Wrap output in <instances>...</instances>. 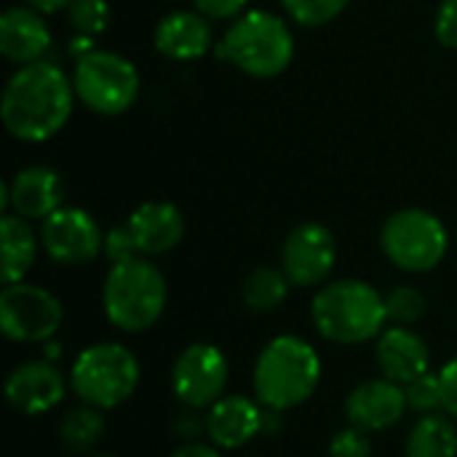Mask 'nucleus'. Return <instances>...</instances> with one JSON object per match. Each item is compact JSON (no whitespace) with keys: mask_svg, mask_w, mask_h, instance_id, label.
<instances>
[{"mask_svg":"<svg viewBox=\"0 0 457 457\" xmlns=\"http://www.w3.org/2000/svg\"><path fill=\"white\" fill-rule=\"evenodd\" d=\"M407 407L418 415H434L445 410V391H442V378L439 372H426L404 386Z\"/></svg>","mask_w":457,"mask_h":457,"instance_id":"nucleus-27","label":"nucleus"},{"mask_svg":"<svg viewBox=\"0 0 457 457\" xmlns=\"http://www.w3.org/2000/svg\"><path fill=\"white\" fill-rule=\"evenodd\" d=\"M67 19L78 35L96 37L110 24V5L107 0H72L67 5Z\"/></svg>","mask_w":457,"mask_h":457,"instance_id":"nucleus-28","label":"nucleus"},{"mask_svg":"<svg viewBox=\"0 0 457 457\" xmlns=\"http://www.w3.org/2000/svg\"><path fill=\"white\" fill-rule=\"evenodd\" d=\"M407 410L410 407H407L404 386L388 378L364 380L345 399V418L351 420V426L367 434L394 428L396 423H402Z\"/></svg>","mask_w":457,"mask_h":457,"instance_id":"nucleus-14","label":"nucleus"},{"mask_svg":"<svg viewBox=\"0 0 457 457\" xmlns=\"http://www.w3.org/2000/svg\"><path fill=\"white\" fill-rule=\"evenodd\" d=\"M104 410H96L91 404H83V407H75L70 410L62 423H59V439L62 445L70 450V453H78V455H86L91 453L99 439L104 436Z\"/></svg>","mask_w":457,"mask_h":457,"instance_id":"nucleus-23","label":"nucleus"},{"mask_svg":"<svg viewBox=\"0 0 457 457\" xmlns=\"http://www.w3.org/2000/svg\"><path fill=\"white\" fill-rule=\"evenodd\" d=\"M329 457H372V442L367 431L356 426L337 431L329 442Z\"/></svg>","mask_w":457,"mask_h":457,"instance_id":"nucleus-29","label":"nucleus"},{"mask_svg":"<svg viewBox=\"0 0 457 457\" xmlns=\"http://www.w3.org/2000/svg\"><path fill=\"white\" fill-rule=\"evenodd\" d=\"M8 209L24 220H48L64 206V182L51 166H27L13 174L5 185Z\"/></svg>","mask_w":457,"mask_h":457,"instance_id":"nucleus-15","label":"nucleus"},{"mask_svg":"<svg viewBox=\"0 0 457 457\" xmlns=\"http://www.w3.org/2000/svg\"><path fill=\"white\" fill-rule=\"evenodd\" d=\"M407 457H457V426L450 415H423L410 428Z\"/></svg>","mask_w":457,"mask_h":457,"instance_id":"nucleus-22","label":"nucleus"},{"mask_svg":"<svg viewBox=\"0 0 457 457\" xmlns=\"http://www.w3.org/2000/svg\"><path fill=\"white\" fill-rule=\"evenodd\" d=\"M214 54L252 78H276L295 59V35L278 13L244 11L214 46Z\"/></svg>","mask_w":457,"mask_h":457,"instance_id":"nucleus-4","label":"nucleus"},{"mask_svg":"<svg viewBox=\"0 0 457 457\" xmlns=\"http://www.w3.org/2000/svg\"><path fill=\"white\" fill-rule=\"evenodd\" d=\"M72 0H24V5L40 11V13H56V11H67Z\"/></svg>","mask_w":457,"mask_h":457,"instance_id":"nucleus-37","label":"nucleus"},{"mask_svg":"<svg viewBox=\"0 0 457 457\" xmlns=\"http://www.w3.org/2000/svg\"><path fill=\"white\" fill-rule=\"evenodd\" d=\"M375 356H378L383 378H388L399 386H407L410 380H415L431 370V348L410 327L383 329V335L378 337Z\"/></svg>","mask_w":457,"mask_h":457,"instance_id":"nucleus-20","label":"nucleus"},{"mask_svg":"<svg viewBox=\"0 0 457 457\" xmlns=\"http://www.w3.org/2000/svg\"><path fill=\"white\" fill-rule=\"evenodd\" d=\"M67 380L48 359L24 361L5 378V399L19 415H43L62 404Z\"/></svg>","mask_w":457,"mask_h":457,"instance_id":"nucleus-13","label":"nucleus"},{"mask_svg":"<svg viewBox=\"0 0 457 457\" xmlns=\"http://www.w3.org/2000/svg\"><path fill=\"white\" fill-rule=\"evenodd\" d=\"M112 265L118 262H126V260H134V257H142L139 249H137V241L129 230V225H115L104 233V252H102Z\"/></svg>","mask_w":457,"mask_h":457,"instance_id":"nucleus-30","label":"nucleus"},{"mask_svg":"<svg viewBox=\"0 0 457 457\" xmlns=\"http://www.w3.org/2000/svg\"><path fill=\"white\" fill-rule=\"evenodd\" d=\"M169 457H222L220 447L204 445V442H185L179 450H174Z\"/></svg>","mask_w":457,"mask_h":457,"instance_id":"nucleus-35","label":"nucleus"},{"mask_svg":"<svg viewBox=\"0 0 457 457\" xmlns=\"http://www.w3.org/2000/svg\"><path fill=\"white\" fill-rule=\"evenodd\" d=\"M321 370V356L308 340L295 335L273 337L254 364V396L268 410H295L316 394Z\"/></svg>","mask_w":457,"mask_h":457,"instance_id":"nucleus-2","label":"nucleus"},{"mask_svg":"<svg viewBox=\"0 0 457 457\" xmlns=\"http://www.w3.org/2000/svg\"><path fill=\"white\" fill-rule=\"evenodd\" d=\"M386 313L394 327H412L426 316V297L418 287L399 284L386 295Z\"/></svg>","mask_w":457,"mask_h":457,"instance_id":"nucleus-25","label":"nucleus"},{"mask_svg":"<svg viewBox=\"0 0 457 457\" xmlns=\"http://www.w3.org/2000/svg\"><path fill=\"white\" fill-rule=\"evenodd\" d=\"M169 287L163 273L145 257H134L110 268L102 287V308L107 321L120 332H145L166 311Z\"/></svg>","mask_w":457,"mask_h":457,"instance_id":"nucleus-5","label":"nucleus"},{"mask_svg":"<svg viewBox=\"0 0 457 457\" xmlns=\"http://www.w3.org/2000/svg\"><path fill=\"white\" fill-rule=\"evenodd\" d=\"M439 378H442V391H445V412L457 420V356L439 370Z\"/></svg>","mask_w":457,"mask_h":457,"instance_id":"nucleus-33","label":"nucleus"},{"mask_svg":"<svg viewBox=\"0 0 457 457\" xmlns=\"http://www.w3.org/2000/svg\"><path fill=\"white\" fill-rule=\"evenodd\" d=\"M228 380L230 364L212 343L187 345L171 367V391L187 410H209L222 399Z\"/></svg>","mask_w":457,"mask_h":457,"instance_id":"nucleus-10","label":"nucleus"},{"mask_svg":"<svg viewBox=\"0 0 457 457\" xmlns=\"http://www.w3.org/2000/svg\"><path fill=\"white\" fill-rule=\"evenodd\" d=\"M316 332L337 345H361L378 340L386 329V297L361 278L327 284L311 303Z\"/></svg>","mask_w":457,"mask_h":457,"instance_id":"nucleus-3","label":"nucleus"},{"mask_svg":"<svg viewBox=\"0 0 457 457\" xmlns=\"http://www.w3.org/2000/svg\"><path fill=\"white\" fill-rule=\"evenodd\" d=\"M91 457H115V455H91Z\"/></svg>","mask_w":457,"mask_h":457,"instance_id":"nucleus-39","label":"nucleus"},{"mask_svg":"<svg viewBox=\"0 0 457 457\" xmlns=\"http://www.w3.org/2000/svg\"><path fill=\"white\" fill-rule=\"evenodd\" d=\"M174 434L185 442H195L198 436H206V418H201V415H195V410H190L187 415L177 418Z\"/></svg>","mask_w":457,"mask_h":457,"instance_id":"nucleus-34","label":"nucleus"},{"mask_svg":"<svg viewBox=\"0 0 457 457\" xmlns=\"http://www.w3.org/2000/svg\"><path fill=\"white\" fill-rule=\"evenodd\" d=\"M204 418L206 439L220 450H241L262 434V404L249 396H222Z\"/></svg>","mask_w":457,"mask_h":457,"instance_id":"nucleus-16","label":"nucleus"},{"mask_svg":"<svg viewBox=\"0 0 457 457\" xmlns=\"http://www.w3.org/2000/svg\"><path fill=\"white\" fill-rule=\"evenodd\" d=\"M284 431V412L262 407V436H276Z\"/></svg>","mask_w":457,"mask_h":457,"instance_id":"nucleus-36","label":"nucleus"},{"mask_svg":"<svg viewBox=\"0 0 457 457\" xmlns=\"http://www.w3.org/2000/svg\"><path fill=\"white\" fill-rule=\"evenodd\" d=\"M139 375V361L126 345L94 343L75 356L70 367V388L83 404L115 410L134 396Z\"/></svg>","mask_w":457,"mask_h":457,"instance_id":"nucleus-6","label":"nucleus"},{"mask_svg":"<svg viewBox=\"0 0 457 457\" xmlns=\"http://www.w3.org/2000/svg\"><path fill=\"white\" fill-rule=\"evenodd\" d=\"M436 40L457 51V0H442L436 11Z\"/></svg>","mask_w":457,"mask_h":457,"instance_id":"nucleus-32","label":"nucleus"},{"mask_svg":"<svg viewBox=\"0 0 457 457\" xmlns=\"http://www.w3.org/2000/svg\"><path fill=\"white\" fill-rule=\"evenodd\" d=\"M0 244H3V284H19L29 273L37 257V236L29 228V220L5 212L0 220Z\"/></svg>","mask_w":457,"mask_h":457,"instance_id":"nucleus-21","label":"nucleus"},{"mask_svg":"<svg viewBox=\"0 0 457 457\" xmlns=\"http://www.w3.org/2000/svg\"><path fill=\"white\" fill-rule=\"evenodd\" d=\"M337 262L335 233L321 222L297 225L281 246V270L292 287H319L329 278Z\"/></svg>","mask_w":457,"mask_h":457,"instance_id":"nucleus-12","label":"nucleus"},{"mask_svg":"<svg viewBox=\"0 0 457 457\" xmlns=\"http://www.w3.org/2000/svg\"><path fill=\"white\" fill-rule=\"evenodd\" d=\"M139 70L131 59L94 48L86 56L75 59L72 70V88L75 96L96 115H120L126 112L139 96Z\"/></svg>","mask_w":457,"mask_h":457,"instance_id":"nucleus-7","label":"nucleus"},{"mask_svg":"<svg viewBox=\"0 0 457 457\" xmlns=\"http://www.w3.org/2000/svg\"><path fill=\"white\" fill-rule=\"evenodd\" d=\"M249 0H193L195 11L204 13L212 21H228V19H238L244 13Z\"/></svg>","mask_w":457,"mask_h":457,"instance_id":"nucleus-31","label":"nucleus"},{"mask_svg":"<svg viewBox=\"0 0 457 457\" xmlns=\"http://www.w3.org/2000/svg\"><path fill=\"white\" fill-rule=\"evenodd\" d=\"M289 278L281 268H257L246 276L244 281V305L252 313H270L278 305H284L287 295H289Z\"/></svg>","mask_w":457,"mask_h":457,"instance_id":"nucleus-24","label":"nucleus"},{"mask_svg":"<svg viewBox=\"0 0 457 457\" xmlns=\"http://www.w3.org/2000/svg\"><path fill=\"white\" fill-rule=\"evenodd\" d=\"M380 246L399 270L428 273L447 257L450 233L428 209H399L380 230Z\"/></svg>","mask_w":457,"mask_h":457,"instance_id":"nucleus-8","label":"nucleus"},{"mask_svg":"<svg viewBox=\"0 0 457 457\" xmlns=\"http://www.w3.org/2000/svg\"><path fill=\"white\" fill-rule=\"evenodd\" d=\"M59 351H62V348H59L54 340H46V343H43V359L56 361V359H59Z\"/></svg>","mask_w":457,"mask_h":457,"instance_id":"nucleus-38","label":"nucleus"},{"mask_svg":"<svg viewBox=\"0 0 457 457\" xmlns=\"http://www.w3.org/2000/svg\"><path fill=\"white\" fill-rule=\"evenodd\" d=\"M51 48V29L40 11L11 5L0 16V54L13 64H32Z\"/></svg>","mask_w":457,"mask_h":457,"instance_id":"nucleus-18","label":"nucleus"},{"mask_svg":"<svg viewBox=\"0 0 457 457\" xmlns=\"http://www.w3.org/2000/svg\"><path fill=\"white\" fill-rule=\"evenodd\" d=\"M64 321L59 297L35 284H8L0 292V329L11 343L54 340Z\"/></svg>","mask_w":457,"mask_h":457,"instance_id":"nucleus-9","label":"nucleus"},{"mask_svg":"<svg viewBox=\"0 0 457 457\" xmlns=\"http://www.w3.org/2000/svg\"><path fill=\"white\" fill-rule=\"evenodd\" d=\"M212 19L198 11H171L166 13L153 32V46L161 56L174 62H193L212 51Z\"/></svg>","mask_w":457,"mask_h":457,"instance_id":"nucleus-17","label":"nucleus"},{"mask_svg":"<svg viewBox=\"0 0 457 457\" xmlns=\"http://www.w3.org/2000/svg\"><path fill=\"white\" fill-rule=\"evenodd\" d=\"M351 0H281L287 16L300 27H321L337 19Z\"/></svg>","mask_w":457,"mask_h":457,"instance_id":"nucleus-26","label":"nucleus"},{"mask_svg":"<svg viewBox=\"0 0 457 457\" xmlns=\"http://www.w3.org/2000/svg\"><path fill=\"white\" fill-rule=\"evenodd\" d=\"M75 99L72 78L40 59L21 64L8 78L0 99V118L11 137L21 142H46L67 126Z\"/></svg>","mask_w":457,"mask_h":457,"instance_id":"nucleus-1","label":"nucleus"},{"mask_svg":"<svg viewBox=\"0 0 457 457\" xmlns=\"http://www.w3.org/2000/svg\"><path fill=\"white\" fill-rule=\"evenodd\" d=\"M40 244L59 265H86L104 252V233L86 209L62 206L43 220Z\"/></svg>","mask_w":457,"mask_h":457,"instance_id":"nucleus-11","label":"nucleus"},{"mask_svg":"<svg viewBox=\"0 0 457 457\" xmlns=\"http://www.w3.org/2000/svg\"><path fill=\"white\" fill-rule=\"evenodd\" d=\"M142 257L171 252L185 238V217L169 201H145L126 220Z\"/></svg>","mask_w":457,"mask_h":457,"instance_id":"nucleus-19","label":"nucleus"}]
</instances>
